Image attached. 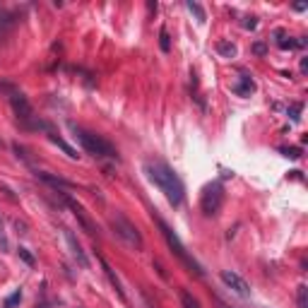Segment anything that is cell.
I'll return each mask as SVG.
<instances>
[{
    "mask_svg": "<svg viewBox=\"0 0 308 308\" xmlns=\"http://www.w3.org/2000/svg\"><path fill=\"white\" fill-rule=\"evenodd\" d=\"M144 174L152 181L154 186L164 193V198L178 207L183 202V195H186V188H183V181L178 178V174L166 164V162H147L144 164Z\"/></svg>",
    "mask_w": 308,
    "mask_h": 308,
    "instance_id": "cell-1",
    "label": "cell"
},
{
    "mask_svg": "<svg viewBox=\"0 0 308 308\" xmlns=\"http://www.w3.org/2000/svg\"><path fill=\"white\" fill-rule=\"evenodd\" d=\"M72 132H75V140L85 147L87 154L97 157V159H118V149H116L109 140H104L101 135L89 132V130H85V128H80V125H72Z\"/></svg>",
    "mask_w": 308,
    "mask_h": 308,
    "instance_id": "cell-2",
    "label": "cell"
},
{
    "mask_svg": "<svg viewBox=\"0 0 308 308\" xmlns=\"http://www.w3.org/2000/svg\"><path fill=\"white\" fill-rule=\"evenodd\" d=\"M157 224H159V229H162V236L166 239V243H169V248H171V251L176 253L178 260H181V263L186 265V267L190 270V272H195L198 277L205 275V270L200 267V263H198V260H195V258H193V255H190V253L186 251V246H183V241H181V239L176 236V231L171 229V226H169V224H166L164 219H159V217H157Z\"/></svg>",
    "mask_w": 308,
    "mask_h": 308,
    "instance_id": "cell-3",
    "label": "cell"
},
{
    "mask_svg": "<svg viewBox=\"0 0 308 308\" xmlns=\"http://www.w3.org/2000/svg\"><path fill=\"white\" fill-rule=\"evenodd\" d=\"M111 226H113V231H116V236L118 239H123V241L128 243V246H132L135 251H142V236H140V231L135 229V224L132 221H128L123 214H116L113 219H111Z\"/></svg>",
    "mask_w": 308,
    "mask_h": 308,
    "instance_id": "cell-4",
    "label": "cell"
},
{
    "mask_svg": "<svg viewBox=\"0 0 308 308\" xmlns=\"http://www.w3.org/2000/svg\"><path fill=\"white\" fill-rule=\"evenodd\" d=\"M221 202H224V188H221L219 181L205 186L202 195H200V207H202V212H205L207 217H214V214L219 212Z\"/></svg>",
    "mask_w": 308,
    "mask_h": 308,
    "instance_id": "cell-5",
    "label": "cell"
},
{
    "mask_svg": "<svg viewBox=\"0 0 308 308\" xmlns=\"http://www.w3.org/2000/svg\"><path fill=\"white\" fill-rule=\"evenodd\" d=\"M60 200H63V205H65V207L70 209V212H72V214L77 217V221L82 224V229L87 231L89 236H97V226H94V224H92V219L87 217V212H85V207H82L80 202H75V200L70 198L67 193H60Z\"/></svg>",
    "mask_w": 308,
    "mask_h": 308,
    "instance_id": "cell-6",
    "label": "cell"
},
{
    "mask_svg": "<svg viewBox=\"0 0 308 308\" xmlns=\"http://www.w3.org/2000/svg\"><path fill=\"white\" fill-rule=\"evenodd\" d=\"M221 282L229 286V289H234L239 296H243V298L251 296V286H248V282H246L241 275H236V272H231V270H221Z\"/></svg>",
    "mask_w": 308,
    "mask_h": 308,
    "instance_id": "cell-7",
    "label": "cell"
},
{
    "mask_svg": "<svg viewBox=\"0 0 308 308\" xmlns=\"http://www.w3.org/2000/svg\"><path fill=\"white\" fill-rule=\"evenodd\" d=\"M65 241H67V248H70V253H72V258H75L77 263H80V267H89L87 255H85V251H82V246L77 243L75 234H72L70 229H65Z\"/></svg>",
    "mask_w": 308,
    "mask_h": 308,
    "instance_id": "cell-8",
    "label": "cell"
},
{
    "mask_svg": "<svg viewBox=\"0 0 308 308\" xmlns=\"http://www.w3.org/2000/svg\"><path fill=\"white\" fill-rule=\"evenodd\" d=\"M234 92H236L239 97H251V94L255 92V82L248 75H241L239 77V82L234 85Z\"/></svg>",
    "mask_w": 308,
    "mask_h": 308,
    "instance_id": "cell-9",
    "label": "cell"
},
{
    "mask_svg": "<svg viewBox=\"0 0 308 308\" xmlns=\"http://www.w3.org/2000/svg\"><path fill=\"white\" fill-rule=\"evenodd\" d=\"M101 267H104V272H106V277H109V282H111V284H113V289L118 291V296H121V298H125V291H123V286H121V279H118V277L113 275V270H111V265L106 263L104 258H101Z\"/></svg>",
    "mask_w": 308,
    "mask_h": 308,
    "instance_id": "cell-10",
    "label": "cell"
},
{
    "mask_svg": "<svg viewBox=\"0 0 308 308\" xmlns=\"http://www.w3.org/2000/svg\"><path fill=\"white\" fill-rule=\"evenodd\" d=\"M277 46L286 51V48H301V46H303V41H296V39L286 36L284 32H277Z\"/></svg>",
    "mask_w": 308,
    "mask_h": 308,
    "instance_id": "cell-11",
    "label": "cell"
},
{
    "mask_svg": "<svg viewBox=\"0 0 308 308\" xmlns=\"http://www.w3.org/2000/svg\"><path fill=\"white\" fill-rule=\"evenodd\" d=\"M36 176L41 178V181H46V183H51V186H60V188H70V186H72V183H70V181H65V178L51 176V174H44V171H39Z\"/></svg>",
    "mask_w": 308,
    "mask_h": 308,
    "instance_id": "cell-12",
    "label": "cell"
},
{
    "mask_svg": "<svg viewBox=\"0 0 308 308\" xmlns=\"http://www.w3.org/2000/svg\"><path fill=\"white\" fill-rule=\"evenodd\" d=\"M48 140H51L53 144H58V147H60V149H63V152H65L67 157H72V159H77V152L72 149V147H70V144L65 142V140H60V137H58V135H53V132H48Z\"/></svg>",
    "mask_w": 308,
    "mask_h": 308,
    "instance_id": "cell-13",
    "label": "cell"
},
{
    "mask_svg": "<svg viewBox=\"0 0 308 308\" xmlns=\"http://www.w3.org/2000/svg\"><path fill=\"white\" fill-rule=\"evenodd\" d=\"M217 51H219L224 58H234V55H236V46L229 44V41H219V44H217Z\"/></svg>",
    "mask_w": 308,
    "mask_h": 308,
    "instance_id": "cell-14",
    "label": "cell"
},
{
    "mask_svg": "<svg viewBox=\"0 0 308 308\" xmlns=\"http://www.w3.org/2000/svg\"><path fill=\"white\" fill-rule=\"evenodd\" d=\"M186 8H188V10H190V12H193L195 17H198V22H205V10L200 8L198 3H193V0H188V3H186Z\"/></svg>",
    "mask_w": 308,
    "mask_h": 308,
    "instance_id": "cell-15",
    "label": "cell"
},
{
    "mask_svg": "<svg viewBox=\"0 0 308 308\" xmlns=\"http://www.w3.org/2000/svg\"><path fill=\"white\" fill-rule=\"evenodd\" d=\"M20 301H22V291L17 289V291H12L10 296L5 298V308H15V306H20Z\"/></svg>",
    "mask_w": 308,
    "mask_h": 308,
    "instance_id": "cell-16",
    "label": "cell"
},
{
    "mask_svg": "<svg viewBox=\"0 0 308 308\" xmlns=\"http://www.w3.org/2000/svg\"><path fill=\"white\" fill-rule=\"evenodd\" d=\"M181 301H183V306H186V308H200V303L193 296H190V294H188L186 289L181 291Z\"/></svg>",
    "mask_w": 308,
    "mask_h": 308,
    "instance_id": "cell-17",
    "label": "cell"
},
{
    "mask_svg": "<svg viewBox=\"0 0 308 308\" xmlns=\"http://www.w3.org/2000/svg\"><path fill=\"white\" fill-rule=\"evenodd\" d=\"M159 46H162V51H164V53L171 48V41H169V32H166V29L159 32Z\"/></svg>",
    "mask_w": 308,
    "mask_h": 308,
    "instance_id": "cell-18",
    "label": "cell"
},
{
    "mask_svg": "<svg viewBox=\"0 0 308 308\" xmlns=\"http://www.w3.org/2000/svg\"><path fill=\"white\" fill-rule=\"evenodd\" d=\"M301 109H303V104H301V101H298V104H291V109H289V116H291V121H294V123L301 118V116H298V113H301Z\"/></svg>",
    "mask_w": 308,
    "mask_h": 308,
    "instance_id": "cell-19",
    "label": "cell"
},
{
    "mask_svg": "<svg viewBox=\"0 0 308 308\" xmlns=\"http://www.w3.org/2000/svg\"><path fill=\"white\" fill-rule=\"evenodd\" d=\"M282 154L289 157V159H298V157H301V152H298L296 147H282Z\"/></svg>",
    "mask_w": 308,
    "mask_h": 308,
    "instance_id": "cell-20",
    "label": "cell"
},
{
    "mask_svg": "<svg viewBox=\"0 0 308 308\" xmlns=\"http://www.w3.org/2000/svg\"><path fill=\"white\" fill-rule=\"evenodd\" d=\"M17 253H20V258H22V260H24V263H27V265H34V255L29 253L27 248H20Z\"/></svg>",
    "mask_w": 308,
    "mask_h": 308,
    "instance_id": "cell-21",
    "label": "cell"
},
{
    "mask_svg": "<svg viewBox=\"0 0 308 308\" xmlns=\"http://www.w3.org/2000/svg\"><path fill=\"white\" fill-rule=\"evenodd\" d=\"M306 286H298V308H306Z\"/></svg>",
    "mask_w": 308,
    "mask_h": 308,
    "instance_id": "cell-22",
    "label": "cell"
},
{
    "mask_svg": "<svg viewBox=\"0 0 308 308\" xmlns=\"http://www.w3.org/2000/svg\"><path fill=\"white\" fill-rule=\"evenodd\" d=\"M0 248L8 251V236H5V229H3V219H0Z\"/></svg>",
    "mask_w": 308,
    "mask_h": 308,
    "instance_id": "cell-23",
    "label": "cell"
},
{
    "mask_svg": "<svg viewBox=\"0 0 308 308\" xmlns=\"http://www.w3.org/2000/svg\"><path fill=\"white\" fill-rule=\"evenodd\" d=\"M243 27H246V29H255V27H258V20H255V17H248V20L243 22Z\"/></svg>",
    "mask_w": 308,
    "mask_h": 308,
    "instance_id": "cell-24",
    "label": "cell"
},
{
    "mask_svg": "<svg viewBox=\"0 0 308 308\" xmlns=\"http://www.w3.org/2000/svg\"><path fill=\"white\" fill-rule=\"evenodd\" d=\"M253 51H255L258 55H263V53H265V44H255V46H253Z\"/></svg>",
    "mask_w": 308,
    "mask_h": 308,
    "instance_id": "cell-25",
    "label": "cell"
}]
</instances>
